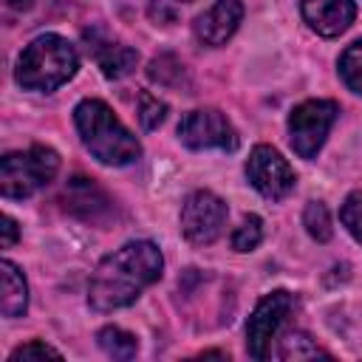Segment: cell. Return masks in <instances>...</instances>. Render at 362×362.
I'll list each match as a JSON object with an SVG mask.
<instances>
[{"instance_id": "6da1fadb", "label": "cell", "mask_w": 362, "mask_h": 362, "mask_svg": "<svg viewBox=\"0 0 362 362\" xmlns=\"http://www.w3.org/2000/svg\"><path fill=\"white\" fill-rule=\"evenodd\" d=\"M164 257L156 243L133 240L107 255L88 286V300L96 311H113L130 305L147 286L161 277Z\"/></svg>"}, {"instance_id": "7a4b0ae2", "label": "cell", "mask_w": 362, "mask_h": 362, "mask_svg": "<svg viewBox=\"0 0 362 362\" xmlns=\"http://www.w3.org/2000/svg\"><path fill=\"white\" fill-rule=\"evenodd\" d=\"M76 130L82 136V144L90 150L93 158L102 164H130L141 156L139 139L113 116V110L99 99H82L74 110Z\"/></svg>"}, {"instance_id": "3957f363", "label": "cell", "mask_w": 362, "mask_h": 362, "mask_svg": "<svg viewBox=\"0 0 362 362\" xmlns=\"http://www.w3.org/2000/svg\"><path fill=\"white\" fill-rule=\"evenodd\" d=\"M76 48L59 34H42L17 59V82L28 90H54L76 74Z\"/></svg>"}, {"instance_id": "277c9868", "label": "cell", "mask_w": 362, "mask_h": 362, "mask_svg": "<svg viewBox=\"0 0 362 362\" xmlns=\"http://www.w3.org/2000/svg\"><path fill=\"white\" fill-rule=\"evenodd\" d=\"M59 170V156L51 147L34 144L20 153H8L0 161V192L6 198H25L42 189Z\"/></svg>"}, {"instance_id": "5b68a950", "label": "cell", "mask_w": 362, "mask_h": 362, "mask_svg": "<svg viewBox=\"0 0 362 362\" xmlns=\"http://www.w3.org/2000/svg\"><path fill=\"white\" fill-rule=\"evenodd\" d=\"M337 113H339L337 102H328V99H308L291 110L288 136H291V147L300 158H314L320 153Z\"/></svg>"}, {"instance_id": "8992f818", "label": "cell", "mask_w": 362, "mask_h": 362, "mask_svg": "<svg viewBox=\"0 0 362 362\" xmlns=\"http://www.w3.org/2000/svg\"><path fill=\"white\" fill-rule=\"evenodd\" d=\"M226 223V204L209 192V189H195L187 195L181 206V232L192 246H206L212 243Z\"/></svg>"}, {"instance_id": "52a82bcc", "label": "cell", "mask_w": 362, "mask_h": 362, "mask_svg": "<svg viewBox=\"0 0 362 362\" xmlns=\"http://www.w3.org/2000/svg\"><path fill=\"white\" fill-rule=\"evenodd\" d=\"M178 139L192 150H209V147L235 150L238 147L235 127L229 124V119L221 110H212V107L189 110L178 122Z\"/></svg>"}, {"instance_id": "ba28073f", "label": "cell", "mask_w": 362, "mask_h": 362, "mask_svg": "<svg viewBox=\"0 0 362 362\" xmlns=\"http://www.w3.org/2000/svg\"><path fill=\"white\" fill-rule=\"evenodd\" d=\"M246 175L252 181V187L277 201V198H286L294 187V170L288 167V161L269 144H257L252 153H249V161H246Z\"/></svg>"}, {"instance_id": "9c48e42d", "label": "cell", "mask_w": 362, "mask_h": 362, "mask_svg": "<svg viewBox=\"0 0 362 362\" xmlns=\"http://www.w3.org/2000/svg\"><path fill=\"white\" fill-rule=\"evenodd\" d=\"M288 311H291V294L288 291H272L255 305V311L246 322V351H249V356L263 359L269 354V345H272L277 328L283 325V320L288 317Z\"/></svg>"}, {"instance_id": "30bf717a", "label": "cell", "mask_w": 362, "mask_h": 362, "mask_svg": "<svg viewBox=\"0 0 362 362\" xmlns=\"http://www.w3.org/2000/svg\"><path fill=\"white\" fill-rule=\"evenodd\" d=\"M62 206L79 218V221H88V223H105L113 212V201L110 195L93 181V178H85V175H74L65 189H62Z\"/></svg>"}, {"instance_id": "8fae6325", "label": "cell", "mask_w": 362, "mask_h": 362, "mask_svg": "<svg viewBox=\"0 0 362 362\" xmlns=\"http://www.w3.org/2000/svg\"><path fill=\"white\" fill-rule=\"evenodd\" d=\"M300 11H303L305 23L322 37L342 34L356 17L354 0H303Z\"/></svg>"}, {"instance_id": "7c38bea8", "label": "cell", "mask_w": 362, "mask_h": 362, "mask_svg": "<svg viewBox=\"0 0 362 362\" xmlns=\"http://www.w3.org/2000/svg\"><path fill=\"white\" fill-rule=\"evenodd\" d=\"M240 17H243L240 0H218L195 20V37L204 45H223L235 34Z\"/></svg>"}, {"instance_id": "4fadbf2b", "label": "cell", "mask_w": 362, "mask_h": 362, "mask_svg": "<svg viewBox=\"0 0 362 362\" xmlns=\"http://www.w3.org/2000/svg\"><path fill=\"white\" fill-rule=\"evenodd\" d=\"M0 280H3V294H0V308L6 317H20L25 311V303H28V288H25V277L23 272L3 260L0 263Z\"/></svg>"}, {"instance_id": "5bb4252c", "label": "cell", "mask_w": 362, "mask_h": 362, "mask_svg": "<svg viewBox=\"0 0 362 362\" xmlns=\"http://www.w3.org/2000/svg\"><path fill=\"white\" fill-rule=\"evenodd\" d=\"M96 59L107 79H122L136 68L139 54L122 42H105L102 48H96Z\"/></svg>"}, {"instance_id": "9a60e30c", "label": "cell", "mask_w": 362, "mask_h": 362, "mask_svg": "<svg viewBox=\"0 0 362 362\" xmlns=\"http://www.w3.org/2000/svg\"><path fill=\"white\" fill-rule=\"evenodd\" d=\"M96 339H99V348H102L107 356H113V359H133L136 351H139L136 337L127 334V331H122V328H116V325L102 328V331L96 334Z\"/></svg>"}, {"instance_id": "2e32d148", "label": "cell", "mask_w": 362, "mask_h": 362, "mask_svg": "<svg viewBox=\"0 0 362 362\" xmlns=\"http://www.w3.org/2000/svg\"><path fill=\"white\" fill-rule=\"evenodd\" d=\"M277 356L280 359H311V356H328V354L311 337H305L300 331H291L286 339H280Z\"/></svg>"}, {"instance_id": "e0dca14e", "label": "cell", "mask_w": 362, "mask_h": 362, "mask_svg": "<svg viewBox=\"0 0 362 362\" xmlns=\"http://www.w3.org/2000/svg\"><path fill=\"white\" fill-rule=\"evenodd\" d=\"M339 76L345 79V85L362 96V40L351 42L342 57H339Z\"/></svg>"}, {"instance_id": "ac0fdd59", "label": "cell", "mask_w": 362, "mask_h": 362, "mask_svg": "<svg viewBox=\"0 0 362 362\" xmlns=\"http://www.w3.org/2000/svg\"><path fill=\"white\" fill-rule=\"evenodd\" d=\"M147 74H150V79H153V82L175 88V85H181V79H184V65H181L175 57L161 54V57H156V59L150 62Z\"/></svg>"}, {"instance_id": "d6986e66", "label": "cell", "mask_w": 362, "mask_h": 362, "mask_svg": "<svg viewBox=\"0 0 362 362\" xmlns=\"http://www.w3.org/2000/svg\"><path fill=\"white\" fill-rule=\"evenodd\" d=\"M303 223H305V229H308V235H311L314 240L325 243V240L331 238V215H328V209H325L322 201H311V204L305 206Z\"/></svg>"}, {"instance_id": "ffe728a7", "label": "cell", "mask_w": 362, "mask_h": 362, "mask_svg": "<svg viewBox=\"0 0 362 362\" xmlns=\"http://www.w3.org/2000/svg\"><path fill=\"white\" fill-rule=\"evenodd\" d=\"M263 240V223L257 215H246L240 226L232 232V249L235 252H252Z\"/></svg>"}, {"instance_id": "44dd1931", "label": "cell", "mask_w": 362, "mask_h": 362, "mask_svg": "<svg viewBox=\"0 0 362 362\" xmlns=\"http://www.w3.org/2000/svg\"><path fill=\"white\" fill-rule=\"evenodd\" d=\"M164 113H167V105H164L161 99H156V96L147 93V90L139 93V122H141L144 130L158 127V124L164 122Z\"/></svg>"}, {"instance_id": "7402d4cb", "label": "cell", "mask_w": 362, "mask_h": 362, "mask_svg": "<svg viewBox=\"0 0 362 362\" xmlns=\"http://www.w3.org/2000/svg\"><path fill=\"white\" fill-rule=\"evenodd\" d=\"M339 218L345 223V229L362 243V192H351L339 209Z\"/></svg>"}, {"instance_id": "603a6c76", "label": "cell", "mask_w": 362, "mask_h": 362, "mask_svg": "<svg viewBox=\"0 0 362 362\" xmlns=\"http://www.w3.org/2000/svg\"><path fill=\"white\" fill-rule=\"evenodd\" d=\"M31 359H62V354L45 342H28V345H20L8 362H31Z\"/></svg>"}, {"instance_id": "cb8c5ba5", "label": "cell", "mask_w": 362, "mask_h": 362, "mask_svg": "<svg viewBox=\"0 0 362 362\" xmlns=\"http://www.w3.org/2000/svg\"><path fill=\"white\" fill-rule=\"evenodd\" d=\"M3 240H0V246L3 249H11L14 246V240H17V223H14V218L11 215H3Z\"/></svg>"}, {"instance_id": "d4e9b609", "label": "cell", "mask_w": 362, "mask_h": 362, "mask_svg": "<svg viewBox=\"0 0 362 362\" xmlns=\"http://www.w3.org/2000/svg\"><path fill=\"white\" fill-rule=\"evenodd\" d=\"M11 8H28L31 6V0H6Z\"/></svg>"}]
</instances>
